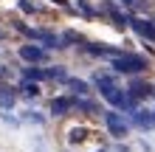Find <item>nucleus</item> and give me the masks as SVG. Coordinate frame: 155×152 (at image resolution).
Wrapping results in <instances>:
<instances>
[{
    "label": "nucleus",
    "instance_id": "1a4fd4ad",
    "mask_svg": "<svg viewBox=\"0 0 155 152\" xmlns=\"http://www.w3.org/2000/svg\"><path fill=\"white\" fill-rule=\"evenodd\" d=\"M0 104H3V110H12L14 107V93L8 87H0Z\"/></svg>",
    "mask_w": 155,
    "mask_h": 152
},
{
    "label": "nucleus",
    "instance_id": "f03ea898",
    "mask_svg": "<svg viewBox=\"0 0 155 152\" xmlns=\"http://www.w3.org/2000/svg\"><path fill=\"white\" fill-rule=\"evenodd\" d=\"M113 68L121 70V73H138V70L147 68V62H144L141 57H116L113 59Z\"/></svg>",
    "mask_w": 155,
    "mask_h": 152
},
{
    "label": "nucleus",
    "instance_id": "7ed1b4c3",
    "mask_svg": "<svg viewBox=\"0 0 155 152\" xmlns=\"http://www.w3.org/2000/svg\"><path fill=\"white\" fill-rule=\"evenodd\" d=\"M104 124H107V130H110V135H116V138H124L127 135V121L118 113H107L104 115Z\"/></svg>",
    "mask_w": 155,
    "mask_h": 152
},
{
    "label": "nucleus",
    "instance_id": "9d476101",
    "mask_svg": "<svg viewBox=\"0 0 155 152\" xmlns=\"http://www.w3.org/2000/svg\"><path fill=\"white\" fill-rule=\"evenodd\" d=\"M68 87H71L74 93H87V85L82 82V79H71V82H68Z\"/></svg>",
    "mask_w": 155,
    "mask_h": 152
},
{
    "label": "nucleus",
    "instance_id": "ddd939ff",
    "mask_svg": "<svg viewBox=\"0 0 155 152\" xmlns=\"http://www.w3.org/2000/svg\"><path fill=\"white\" fill-rule=\"evenodd\" d=\"M99 152H104V149H99Z\"/></svg>",
    "mask_w": 155,
    "mask_h": 152
},
{
    "label": "nucleus",
    "instance_id": "0eeeda50",
    "mask_svg": "<svg viewBox=\"0 0 155 152\" xmlns=\"http://www.w3.org/2000/svg\"><path fill=\"white\" fill-rule=\"evenodd\" d=\"M133 28L141 34V37H147V40H155V25L152 23H144V20H133Z\"/></svg>",
    "mask_w": 155,
    "mask_h": 152
},
{
    "label": "nucleus",
    "instance_id": "9b49d317",
    "mask_svg": "<svg viewBox=\"0 0 155 152\" xmlns=\"http://www.w3.org/2000/svg\"><path fill=\"white\" fill-rule=\"evenodd\" d=\"M23 93H25V96H37L40 90H37V87H34V85H23Z\"/></svg>",
    "mask_w": 155,
    "mask_h": 152
},
{
    "label": "nucleus",
    "instance_id": "39448f33",
    "mask_svg": "<svg viewBox=\"0 0 155 152\" xmlns=\"http://www.w3.org/2000/svg\"><path fill=\"white\" fill-rule=\"evenodd\" d=\"M71 107H74V99H71V96H59V99L51 102V113L54 115H62V113H68Z\"/></svg>",
    "mask_w": 155,
    "mask_h": 152
},
{
    "label": "nucleus",
    "instance_id": "f257e3e1",
    "mask_svg": "<svg viewBox=\"0 0 155 152\" xmlns=\"http://www.w3.org/2000/svg\"><path fill=\"white\" fill-rule=\"evenodd\" d=\"M96 87H99V93H102L113 107H118V110H133V99H130V96H127L121 87L113 82V76H107V73H96Z\"/></svg>",
    "mask_w": 155,
    "mask_h": 152
},
{
    "label": "nucleus",
    "instance_id": "423d86ee",
    "mask_svg": "<svg viewBox=\"0 0 155 152\" xmlns=\"http://www.w3.org/2000/svg\"><path fill=\"white\" fill-rule=\"evenodd\" d=\"M135 124L144 130H155V113H147V110H138L135 113Z\"/></svg>",
    "mask_w": 155,
    "mask_h": 152
},
{
    "label": "nucleus",
    "instance_id": "20e7f679",
    "mask_svg": "<svg viewBox=\"0 0 155 152\" xmlns=\"http://www.w3.org/2000/svg\"><path fill=\"white\" fill-rule=\"evenodd\" d=\"M20 59L34 62V65H37V62H42V59H45V51H42V48H37V45H23V48H20Z\"/></svg>",
    "mask_w": 155,
    "mask_h": 152
},
{
    "label": "nucleus",
    "instance_id": "f8f14e48",
    "mask_svg": "<svg viewBox=\"0 0 155 152\" xmlns=\"http://www.w3.org/2000/svg\"><path fill=\"white\" fill-rule=\"evenodd\" d=\"M54 3H59V6H65V0H54Z\"/></svg>",
    "mask_w": 155,
    "mask_h": 152
},
{
    "label": "nucleus",
    "instance_id": "6e6552de",
    "mask_svg": "<svg viewBox=\"0 0 155 152\" xmlns=\"http://www.w3.org/2000/svg\"><path fill=\"white\" fill-rule=\"evenodd\" d=\"M87 138V127H74L68 132V144H82Z\"/></svg>",
    "mask_w": 155,
    "mask_h": 152
}]
</instances>
